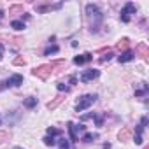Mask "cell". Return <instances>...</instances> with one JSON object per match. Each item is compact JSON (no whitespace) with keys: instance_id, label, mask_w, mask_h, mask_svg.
<instances>
[{"instance_id":"cell-1","label":"cell","mask_w":149,"mask_h":149,"mask_svg":"<svg viewBox=\"0 0 149 149\" xmlns=\"http://www.w3.org/2000/svg\"><path fill=\"white\" fill-rule=\"evenodd\" d=\"M86 14H88V18H90V19H93V21H95V26L104 19L102 11H100V9H98V6H95V4H88V6H86Z\"/></svg>"},{"instance_id":"cell-2","label":"cell","mask_w":149,"mask_h":149,"mask_svg":"<svg viewBox=\"0 0 149 149\" xmlns=\"http://www.w3.org/2000/svg\"><path fill=\"white\" fill-rule=\"evenodd\" d=\"M97 95H84V97H81V100L77 102V105H76V111L77 112H83V111H86L90 105H93L95 102H97Z\"/></svg>"},{"instance_id":"cell-3","label":"cell","mask_w":149,"mask_h":149,"mask_svg":"<svg viewBox=\"0 0 149 149\" xmlns=\"http://www.w3.org/2000/svg\"><path fill=\"white\" fill-rule=\"evenodd\" d=\"M51 72H53V65L51 63H47V65H40V67H37V68H33V76L35 77H40V79H47L49 76H51Z\"/></svg>"},{"instance_id":"cell-4","label":"cell","mask_w":149,"mask_h":149,"mask_svg":"<svg viewBox=\"0 0 149 149\" xmlns=\"http://www.w3.org/2000/svg\"><path fill=\"white\" fill-rule=\"evenodd\" d=\"M135 11H137V9H135V4H132V2L125 4V7L121 9V14H119L121 21H123V23H128V21H130V14L135 13Z\"/></svg>"},{"instance_id":"cell-5","label":"cell","mask_w":149,"mask_h":149,"mask_svg":"<svg viewBox=\"0 0 149 149\" xmlns=\"http://www.w3.org/2000/svg\"><path fill=\"white\" fill-rule=\"evenodd\" d=\"M98 76H100V70H97V68H88V70H84V72L81 74V83H90V81L97 79Z\"/></svg>"},{"instance_id":"cell-6","label":"cell","mask_w":149,"mask_h":149,"mask_svg":"<svg viewBox=\"0 0 149 149\" xmlns=\"http://www.w3.org/2000/svg\"><path fill=\"white\" fill-rule=\"evenodd\" d=\"M21 84H23V76H21V74H13L7 81H4L2 88H7V86H21Z\"/></svg>"},{"instance_id":"cell-7","label":"cell","mask_w":149,"mask_h":149,"mask_svg":"<svg viewBox=\"0 0 149 149\" xmlns=\"http://www.w3.org/2000/svg\"><path fill=\"white\" fill-rule=\"evenodd\" d=\"M91 60H93V54L91 53H84V54H79V56L74 58V63H76V65H83V63H88Z\"/></svg>"},{"instance_id":"cell-8","label":"cell","mask_w":149,"mask_h":149,"mask_svg":"<svg viewBox=\"0 0 149 149\" xmlns=\"http://www.w3.org/2000/svg\"><path fill=\"white\" fill-rule=\"evenodd\" d=\"M133 58H135V53H133V51H130V49H128V51H123V53L118 56L119 63H128V61H132Z\"/></svg>"},{"instance_id":"cell-9","label":"cell","mask_w":149,"mask_h":149,"mask_svg":"<svg viewBox=\"0 0 149 149\" xmlns=\"http://www.w3.org/2000/svg\"><path fill=\"white\" fill-rule=\"evenodd\" d=\"M67 128H68V135H70V142H77V140H79V137H77V133H76V130H74V123H68V125H67Z\"/></svg>"},{"instance_id":"cell-10","label":"cell","mask_w":149,"mask_h":149,"mask_svg":"<svg viewBox=\"0 0 149 149\" xmlns=\"http://www.w3.org/2000/svg\"><path fill=\"white\" fill-rule=\"evenodd\" d=\"M23 105H25L26 109H33V107L37 105V98H35V97H28V98L23 102Z\"/></svg>"},{"instance_id":"cell-11","label":"cell","mask_w":149,"mask_h":149,"mask_svg":"<svg viewBox=\"0 0 149 149\" xmlns=\"http://www.w3.org/2000/svg\"><path fill=\"white\" fill-rule=\"evenodd\" d=\"M58 146H60V149H74V147L70 146V140L65 139V137H61V139L58 140Z\"/></svg>"},{"instance_id":"cell-12","label":"cell","mask_w":149,"mask_h":149,"mask_svg":"<svg viewBox=\"0 0 149 149\" xmlns=\"http://www.w3.org/2000/svg\"><path fill=\"white\" fill-rule=\"evenodd\" d=\"M11 28H14V30H23V28H25L23 19H13V21H11Z\"/></svg>"},{"instance_id":"cell-13","label":"cell","mask_w":149,"mask_h":149,"mask_svg":"<svg viewBox=\"0 0 149 149\" xmlns=\"http://www.w3.org/2000/svg\"><path fill=\"white\" fill-rule=\"evenodd\" d=\"M132 137V132L128 130V128H123L121 132H119V140H128Z\"/></svg>"},{"instance_id":"cell-14","label":"cell","mask_w":149,"mask_h":149,"mask_svg":"<svg viewBox=\"0 0 149 149\" xmlns=\"http://www.w3.org/2000/svg\"><path fill=\"white\" fill-rule=\"evenodd\" d=\"M61 100H63L61 97H56V98H54L53 102H49V104H47V109H49V111H53V109H56V107L60 105V102H61Z\"/></svg>"},{"instance_id":"cell-15","label":"cell","mask_w":149,"mask_h":149,"mask_svg":"<svg viewBox=\"0 0 149 149\" xmlns=\"http://www.w3.org/2000/svg\"><path fill=\"white\" fill-rule=\"evenodd\" d=\"M128 46H130V40H128V39H121V40L118 42V49H125V51H128Z\"/></svg>"},{"instance_id":"cell-16","label":"cell","mask_w":149,"mask_h":149,"mask_svg":"<svg viewBox=\"0 0 149 149\" xmlns=\"http://www.w3.org/2000/svg\"><path fill=\"white\" fill-rule=\"evenodd\" d=\"M58 51H60V47H58V46H49V47H46L44 54H46V56H49V54H56Z\"/></svg>"},{"instance_id":"cell-17","label":"cell","mask_w":149,"mask_h":149,"mask_svg":"<svg viewBox=\"0 0 149 149\" xmlns=\"http://www.w3.org/2000/svg\"><path fill=\"white\" fill-rule=\"evenodd\" d=\"M140 84H142V88L140 90H135V97H142V95L147 93V84L146 83H140Z\"/></svg>"},{"instance_id":"cell-18","label":"cell","mask_w":149,"mask_h":149,"mask_svg":"<svg viewBox=\"0 0 149 149\" xmlns=\"http://www.w3.org/2000/svg\"><path fill=\"white\" fill-rule=\"evenodd\" d=\"M42 140H44V144H46V146H49V147H53V146L56 144V140H54V137H51V135H46V137H44Z\"/></svg>"},{"instance_id":"cell-19","label":"cell","mask_w":149,"mask_h":149,"mask_svg":"<svg viewBox=\"0 0 149 149\" xmlns=\"http://www.w3.org/2000/svg\"><path fill=\"white\" fill-rule=\"evenodd\" d=\"M137 53H140V54L146 58V56H147V46H146V44H139V46H137Z\"/></svg>"},{"instance_id":"cell-20","label":"cell","mask_w":149,"mask_h":149,"mask_svg":"<svg viewBox=\"0 0 149 149\" xmlns=\"http://www.w3.org/2000/svg\"><path fill=\"white\" fill-rule=\"evenodd\" d=\"M47 135H51V137H54V135H61V130L49 126V128H47Z\"/></svg>"},{"instance_id":"cell-21","label":"cell","mask_w":149,"mask_h":149,"mask_svg":"<svg viewBox=\"0 0 149 149\" xmlns=\"http://www.w3.org/2000/svg\"><path fill=\"white\" fill-rule=\"evenodd\" d=\"M93 139H97V135H93V133H90V132H84V135H83V140H84V142H91Z\"/></svg>"},{"instance_id":"cell-22","label":"cell","mask_w":149,"mask_h":149,"mask_svg":"<svg viewBox=\"0 0 149 149\" xmlns=\"http://www.w3.org/2000/svg\"><path fill=\"white\" fill-rule=\"evenodd\" d=\"M112 56H114V53H111V51H109L107 54H104V56L100 58V63H105V61H109V60H111Z\"/></svg>"},{"instance_id":"cell-23","label":"cell","mask_w":149,"mask_h":149,"mask_svg":"<svg viewBox=\"0 0 149 149\" xmlns=\"http://www.w3.org/2000/svg\"><path fill=\"white\" fill-rule=\"evenodd\" d=\"M74 130H76V133L79 132V133H84L86 132V126L84 125H74Z\"/></svg>"},{"instance_id":"cell-24","label":"cell","mask_w":149,"mask_h":149,"mask_svg":"<svg viewBox=\"0 0 149 149\" xmlns=\"http://www.w3.org/2000/svg\"><path fill=\"white\" fill-rule=\"evenodd\" d=\"M56 90H58V91H68L70 88H68L67 84H63V83H58V84H56Z\"/></svg>"},{"instance_id":"cell-25","label":"cell","mask_w":149,"mask_h":149,"mask_svg":"<svg viewBox=\"0 0 149 149\" xmlns=\"http://www.w3.org/2000/svg\"><path fill=\"white\" fill-rule=\"evenodd\" d=\"M93 119H95L97 126H102V125H104V116H97V114H95V118H93Z\"/></svg>"},{"instance_id":"cell-26","label":"cell","mask_w":149,"mask_h":149,"mask_svg":"<svg viewBox=\"0 0 149 149\" xmlns=\"http://www.w3.org/2000/svg\"><path fill=\"white\" fill-rule=\"evenodd\" d=\"M25 63H26V60L21 58V56H18V58L14 60V65H25Z\"/></svg>"},{"instance_id":"cell-27","label":"cell","mask_w":149,"mask_h":149,"mask_svg":"<svg viewBox=\"0 0 149 149\" xmlns=\"http://www.w3.org/2000/svg\"><path fill=\"white\" fill-rule=\"evenodd\" d=\"M6 139H9V133L7 132H0V144H2Z\"/></svg>"},{"instance_id":"cell-28","label":"cell","mask_w":149,"mask_h":149,"mask_svg":"<svg viewBox=\"0 0 149 149\" xmlns=\"http://www.w3.org/2000/svg\"><path fill=\"white\" fill-rule=\"evenodd\" d=\"M68 83H70V84H76V83H77V77H76V76H72V77L68 79Z\"/></svg>"},{"instance_id":"cell-29","label":"cell","mask_w":149,"mask_h":149,"mask_svg":"<svg viewBox=\"0 0 149 149\" xmlns=\"http://www.w3.org/2000/svg\"><path fill=\"white\" fill-rule=\"evenodd\" d=\"M2 56H4V46L0 44V60H2Z\"/></svg>"},{"instance_id":"cell-30","label":"cell","mask_w":149,"mask_h":149,"mask_svg":"<svg viewBox=\"0 0 149 149\" xmlns=\"http://www.w3.org/2000/svg\"><path fill=\"white\" fill-rule=\"evenodd\" d=\"M104 149H111V144H104Z\"/></svg>"},{"instance_id":"cell-31","label":"cell","mask_w":149,"mask_h":149,"mask_svg":"<svg viewBox=\"0 0 149 149\" xmlns=\"http://www.w3.org/2000/svg\"><path fill=\"white\" fill-rule=\"evenodd\" d=\"M4 18V11H0V19H2Z\"/></svg>"},{"instance_id":"cell-32","label":"cell","mask_w":149,"mask_h":149,"mask_svg":"<svg viewBox=\"0 0 149 149\" xmlns=\"http://www.w3.org/2000/svg\"><path fill=\"white\" fill-rule=\"evenodd\" d=\"M14 149H21V147H14Z\"/></svg>"}]
</instances>
